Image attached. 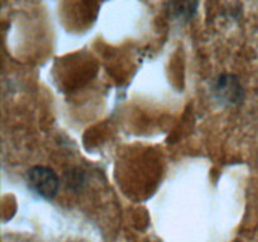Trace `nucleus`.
Here are the masks:
<instances>
[{
	"instance_id": "f257e3e1",
	"label": "nucleus",
	"mask_w": 258,
	"mask_h": 242,
	"mask_svg": "<svg viewBox=\"0 0 258 242\" xmlns=\"http://www.w3.org/2000/svg\"><path fill=\"white\" fill-rule=\"evenodd\" d=\"M25 182L33 193L48 201L54 198L59 189L57 174L47 166L37 165L30 168L25 175Z\"/></svg>"
}]
</instances>
